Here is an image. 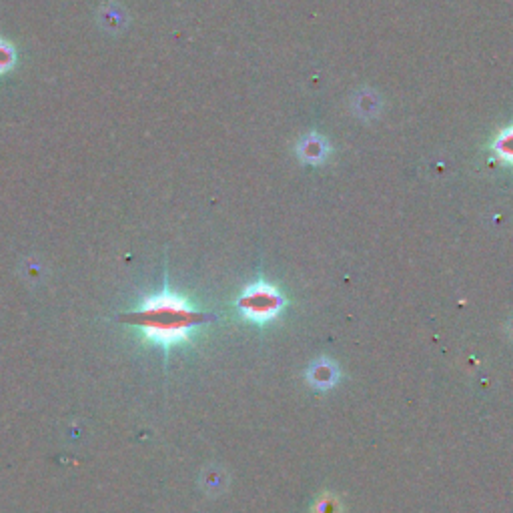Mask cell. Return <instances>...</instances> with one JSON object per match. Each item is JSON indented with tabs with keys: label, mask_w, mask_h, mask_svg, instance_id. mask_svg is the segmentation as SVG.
<instances>
[{
	"label": "cell",
	"mask_w": 513,
	"mask_h": 513,
	"mask_svg": "<svg viewBox=\"0 0 513 513\" xmlns=\"http://www.w3.org/2000/svg\"><path fill=\"white\" fill-rule=\"evenodd\" d=\"M337 369L329 361H319L309 369V379L315 387H331L337 381Z\"/></svg>",
	"instance_id": "3"
},
{
	"label": "cell",
	"mask_w": 513,
	"mask_h": 513,
	"mask_svg": "<svg viewBox=\"0 0 513 513\" xmlns=\"http://www.w3.org/2000/svg\"><path fill=\"white\" fill-rule=\"evenodd\" d=\"M299 155L311 163V165H317L325 159L327 155V149H325V143L319 139V137H309L301 143V149H299Z\"/></svg>",
	"instance_id": "4"
},
{
	"label": "cell",
	"mask_w": 513,
	"mask_h": 513,
	"mask_svg": "<svg viewBox=\"0 0 513 513\" xmlns=\"http://www.w3.org/2000/svg\"><path fill=\"white\" fill-rule=\"evenodd\" d=\"M123 323L137 327L147 341L161 347H173L191 339V335L211 317L199 311L187 297L171 291L167 285L163 291L147 297L141 305L119 317Z\"/></svg>",
	"instance_id": "1"
},
{
	"label": "cell",
	"mask_w": 513,
	"mask_h": 513,
	"mask_svg": "<svg viewBox=\"0 0 513 513\" xmlns=\"http://www.w3.org/2000/svg\"><path fill=\"white\" fill-rule=\"evenodd\" d=\"M493 151H495V155H497L501 161L513 165V125L507 127L505 131H501V133L495 137V141H493Z\"/></svg>",
	"instance_id": "5"
},
{
	"label": "cell",
	"mask_w": 513,
	"mask_h": 513,
	"mask_svg": "<svg viewBox=\"0 0 513 513\" xmlns=\"http://www.w3.org/2000/svg\"><path fill=\"white\" fill-rule=\"evenodd\" d=\"M283 307H285L283 293L265 281H257L249 285L237 299L239 313L253 323H269L277 319Z\"/></svg>",
	"instance_id": "2"
},
{
	"label": "cell",
	"mask_w": 513,
	"mask_h": 513,
	"mask_svg": "<svg viewBox=\"0 0 513 513\" xmlns=\"http://www.w3.org/2000/svg\"><path fill=\"white\" fill-rule=\"evenodd\" d=\"M17 67V49L5 41L0 39V75H7Z\"/></svg>",
	"instance_id": "6"
}]
</instances>
